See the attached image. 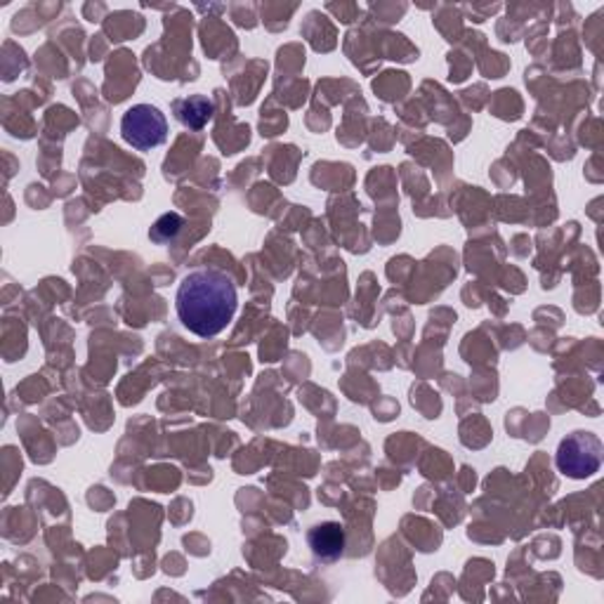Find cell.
I'll use <instances>...</instances> for the list:
<instances>
[{
	"mask_svg": "<svg viewBox=\"0 0 604 604\" xmlns=\"http://www.w3.org/2000/svg\"><path fill=\"white\" fill-rule=\"evenodd\" d=\"M239 307L237 284L220 267L191 270L175 293V309L185 329L199 338H216L232 323Z\"/></svg>",
	"mask_w": 604,
	"mask_h": 604,
	"instance_id": "1",
	"label": "cell"
},
{
	"mask_svg": "<svg viewBox=\"0 0 604 604\" xmlns=\"http://www.w3.org/2000/svg\"><path fill=\"white\" fill-rule=\"evenodd\" d=\"M602 453H604V447L597 435L576 430L562 439L554 461H558V468L564 477L587 480L600 470Z\"/></svg>",
	"mask_w": 604,
	"mask_h": 604,
	"instance_id": "2",
	"label": "cell"
},
{
	"mask_svg": "<svg viewBox=\"0 0 604 604\" xmlns=\"http://www.w3.org/2000/svg\"><path fill=\"white\" fill-rule=\"evenodd\" d=\"M123 140L138 152H152L168 138V119L154 105L130 107L121 119Z\"/></svg>",
	"mask_w": 604,
	"mask_h": 604,
	"instance_id": "3",
	"label": "cell"
},
{
	"mask_svg": "<svg viewBox=\"0 0 604 604\" xmlns=\"http://www.w3.org/2000/svg\"><path fill=\"white\" fill-rule=\"evenodd\" d=\"M309 550L319 562H336L345 552V529L338 521H321L307 534Z\"/></svg>",
	"mask_w": 604,
	"mask_h": 604,
	"instance_id": "4",
	"label": "cell"
},
{
	"mask_svg": "<svg viewBox=\"0 0 604 604\" xmlns=\"http://www.w3.org/2000/svg\"><path fill=\"white\" fill-rule=\"evenodd\" d=\"M173 113L185 128L204 130L210 123V119H213V102H210L206 95H189L173 102Z\"/></svg>",
	"mask_w": 604,
	"mask_h": 604,
	"instance_id": "5",
	"label": "cell"
},
{
	"mask_svg": "<svg viewBox=\"0 0 604 604\" xmlns=\"http://www.w3.org/2000/svg\"><path fill=\"white\" fill-rule=\"evenodd\" d=\"M185 227V220L179 213H163L150 230V239L154 243H158V246H166V243L175 241L179 237V232H183Z\"/></svg>",
	"mask_w": 604,
	"mask_h": 604,
	"instance_id": "6",
	"label": "cell"
}]
</instances>
